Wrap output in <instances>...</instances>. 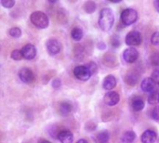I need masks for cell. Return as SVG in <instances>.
<instances>
[{
	"instance_id": "6da1fadb",
	"label": "cell",
	"mask_w": 159,
	"mask_h": 143,
	"mask_svg": "<svg viewBox=\"0 0 159 143\" xmlns=\"http://www.w3.org/2000/svg\"><path fill=\"white\" fill-rule=\"evenodd\" d=\"M114 22H115V16H114L112 9L108 7L102 9L100 12V17H99L100 28L104 32H108L109 30L112 29Z\"/></svg>"
},
{
	"instance_id": "7a4b0ae2",
	"label": "cell",
	"mask_w": 159,
	"mask_h": 143,
	"mask_svg": "<svg viewBox=\"0 0 159 143\" xmlns=\"http://www.w3.org/2000/svg\"><path fill=\"white\" fill-rule=\"evenodd\" d=\"M31 22L37 28L40 29H45L48 26L49 20L48 17L46 13L42 11H34L31 14L30 16Z\"/></svg>"
},
{
	"instance_id": "3957f363",
	"label": "cell",
	"mask_w": 159,
	"mask_h": 143,
	"mask_svg": "<svg viewBox=\"0 0 159 143\" xmlns=\"http://www.w3.org/2000/svg\"><path fill=\"white\" fill-rule=\"evenodd\" d=\"M121 21L124 25L129 26L136 22L138 19V12L133 8H127L124 9L121 13Z\"/></svg>"
},
{
	"instance_id": "277c9868",
	"label": "cell",
	"mask_w": 159,
	"mask_h": 143,
	"mask_svg": "<svg viewBox=\"0 0 159 143\" xmlns=\"http://www.w3.org/2000/svg\"><path fill=\"white\" fill-rule=\"evenodd\" d=\"M126 44L129 46V47H134L136 46H140L143 42L142 34L138 31H131L126 35Z\"/></svg>"
},
{
	"instance_id": "5b68a950",
	"label": "cell",
	"mask_w": 159,
	"mask_h": 143,
	"mask_svg": "<svg viewBox=\"0 0 159 143\" xmlns=\"http://www.w3.org/2000/svg\"><path fill=\"white\" fill-rule=\"evenodd\" d=\"M74 74L80 81H88L92 75L91 72L87 67V65H78V66H76L74 69Z\"/></svg>"
},
{
	"instance_id": "8992f818",
	"label": "cell",
	"mask_w": 159,
	"mask_h": 143,
	"mask_svg": "<svg viewBox=\"0 0 159 143\" xmlns=\"http://www.w3.org/2000/svg\"><path fill=\"white\" fill-rule=\"evenodd\" d=\"M46 47L48 54L51 56H55L61 51V43L55 38L48 39L46 43Z\"/></svg>"
},
{
	"instance_id": "52a82bcc",
	"label": "cell",
	"mask_w": 159,
	"mask_h": 143,
	"mask_svg": "<svg viewBox=\"0 0 159 143\" xmlns=\"http://www.w3.org/2000/svg\"><path fill=\"white\" fill-rule=\"evenodd\" d=\"M139 58V52L135 47H128L123 52V59L128 63H134Z\"/></svg>"
},
{
	"instance_id": "ba28073f",
	"label": "cell",
	"mask_w": 159,
	"mask_h": 143,
	"mask_svg": "<svg viewBox=\"0 0 159 143\" xmlns=\"http://www.w3.org/2000/svg\"><path fill=\"white\" fill-rule=\"evenodd\" d=\"M20 79L25 84H32L34 81V74L29 68H22L19 72Z\"/></svg>"
},
{
	"instance_id": "9c48e42d",
	"label": "cell",
	"mask_w": 159,
	"mask_h": 143,
	"mask_svg": "<svg viewBox=\"0 0 159 143\" xmlns=\"http://www.w3.org/2000/svg\"><path fill=\"white\" fill-rule=\"evenodd\" d=\"M21 54H22V57L23 59L27 60H31L35 58L36 56V48L34 45L32 44H27L25 45L21 49Z\"/></svg>"
},
{
	"instance_id": "30bf717a",
	"label": "cell",
	"mask_w": 159,
	"mask_h": 143,
	"mask_svg": "<svg viewBox=\"0 0 159 143\" xmlns=\"http://www.w3.org/2000/svg\"><path fill=\"white\" fill-rule=\"evenodd\" d=\"M120 101V96L116 91H108L103 98V101L107 106H115Z\"/></svg>"
},
{
	"instance_id": "8fae6325",
	"label": "cell",
	"mask_w": 159,
	"mask_h": 143,
	"mask_svg": "<svg viewBox=\"0 0 159 143\" xmlns=\"http://www.w3.org/2000/svg\"><path fill=\"white\" fill-rule=\"evenodd\" d=\"M157 140V134L152 129L145 130L141 137V141L143 143H155Z\"/></svg>"
},
{
	"instance_id": "7c38bea8",
	"label": "cell",
	"mask_w": 159,
	"mask_h": 143,
	"mask_svg": "<svg viewBox=\"0 0 159 143\" xmlns=\"http://www.w3.org/2000/svg\"><path fill=\"white\" fill-rule=\"evenodd\" d=\"M155 87H156V83L154 82V80L151 77H146L144 78L142 83H141V88L143 91L146 92V93H152L155 91Z\"/></svg>"
},
{
	"instance_id": "4fadbf2b",
	"label": "cell",
	"mask_w": 159,
	"mask_h": 143,
	"mask_svg": "<svg viewBox=\"0 0 159 143\" xmlns=\"http://www.w3.org/2000/svg\"><path fill=\"white\" fill-rule=\"evenodd\" d=\"M116 86V79L114 75L109 74L103 79V82H102L103 89L108 90V91H112V89L115 88Z\"/></svg>"
},
{
	"instance_id": "5bb4252c",
	"label": "cell",
	"mask_w": 159,
	"mask_h": 143,
	"mask_svg": "<svg viewBox=\"0 0 159 143\" xmlns=\"http://www.w3.org/2000/svg\"><path fill=\"white\" fill-rule=\"evenodd\" d=\"M57 139L61 141V143H73L74 136L71 131L69 130H61L58 133Z\"/></svg>"
},
{
	"instance_id": "9a60e30c",
	"label": "cell",
	"mask_w": 159,
	"mask_h": 143,
	"mask_svg": "<svg viewBox=\"0 0 159 143\" xmlns=\"http://www.w3.org/2000/svg\"><path fill=\"white\" fill-rule=\"evenodd\" d=\"M138 81H139V74L135 72H129L126 75V82L128 85H129L131 87L136 86Z\"/></svg>"
},
{
	"instance_id": "2e32d148",
	"label": "cell",
	"mask_w": 159,
	"mask_h": 143,
	"mask_svg": "<svg viewBox=\"0 0 159 143\" xmlns=\"http://www.w3.org/2000/svg\"><path fill=\"white\" fill-rule=\"evenodd\" d=\"M136 140V134L134 131H126L122 137H121V141L122 143H133Z\"/></svg>"
},
{
	"instance_id": "e0dca14e",
	"label": "cell",
	"mask_w": 159,
	"mask_h": 143,
	"mask_svg": "<svg viewBox=\"0 0 159 143\" xmlns=\"http://www.w3.org/2000/svg\"><path fill=\"white\" fill-rule=\"evenodd\" d=\"M108 141H109V133L106 130H102L95 136L96 143H107Z\"/></svg>"
},
{
	"instance_id": "ac0fdd59",
	"label": "cell",
	"mask_w": 159,
	"mask_h": 143,
	"mask_svg": "<svg viewBox=\"0 0 159 143\" xmlns=\"http://www.w3.org/2000/svg\"><path fill=\"white\" fill-rule=\"evenodd\" d=\"M131 104H132V108H133L135 111H137V112H140V111H142V110L144 108V101H143V100L142 98H140V97H135V98L132 100Z\"/></svg>"
},
{
	"instance_id": "d6986e66",
	"label": "cell",
	"mask_w": 159,
	"mask_h": 143,
	"mask_svg": "<svg viewBox=\"0 0 159 143\" xmlns=\"http://www.w3.org/2000/svg\"><path fill=\"white\" fill-rule=\"evenodd\" d=\"M73 111V106L71 103L69 102H62L61 105H60V113L61 115H68L72 113Z\"/></svg>"
},
{
	"instance_id": "ffe728a7",
	"label": "cell",
	"mask_w": 159,
	"mask_h": 143,
	"mask_svg": "<svg viewBox=\"0 0 159 143\" xmlns=\"http://www.w3.org/2000/svg\"><path fill=\"white\" fill-rule=\"evenodd\" d=\"M83 8H84V10H85L87 13L91 14V13H94V12H95V10H96V8H97V5H96V3L93 2V1H87V2L84 4Z\"/></svg>"
},
{
	"instance_id": "44dd1931",
	"label": "cell",
	"mask_w": 159,
	"mask_h": 143,
	"mask_svg": "<svg viewBox=\"0 0 159 143\" xmlns=\"http://www.w3.org/2000/svg\"><path fill=\"white\" fill-rule=\"evenodd\" d=\"M71 35L75 41H80L83 37V31L79 27H75L71 32Z\"/></svg>"
},
{
	"instance_id": "7402d4cb",
	"label": "cell",
	"mask_w": 159,
	"mask_h": 143,
	"mask_svg": "<svg viewBox=\"0 0 159 143\" xmlns=\"http://www.w3.org/2000/svg\"><path fill=\"white\" fill-rule=\"evenodd\" d=\"M148 102L151 105H157L159 103V91L152 92L148 97Z\"/></svg>"
},
{
	"instance_id": "603a6c76",
	"label": "cell",
	"mask_w": 159,
	"mask_h": 143,
	"mask_svg": "<svg viewBox=\"0 0 159 143\" xmlns=\"http://www.w3.org/2000/svg\"><path fill=\"white\" fill-rule=\"evenodd\" d=\"M150 61L152 63V65L154 66H159V52L158 51H155L151 54L150 56Z\"/></svg>"
},
{
	"instance_id": "cb8c5ba5",
	"label": "cell",
	"mask_w": 159,
	"mask_h": 143,
	"mask_svg": "<svg viewBox=\"0 0 159 143\" xmlns=\"http://www.w3.org/2000/svg\"><path fill=\"white\" fill-rule=\"evenodd\" d=\"M9 35L14 38H19L21 35V30L19 27H13L9 30Z\"/></svg>"
},
{
	"instance_id": "d4e9b609",
	"label": "cell",
	"mask_w": 159,
	"mask_h": 143,
	"mask_svg": "<svg viewBox=\"0 0 159 143\" xmlns=\"http://www.w3.org/2000/svg\"><path fill=\"white\" fill-rule=\"evenodd\" d=\"M10 57L12 60H20L23 57H22V54H21V51L20 50H18V49H15L11 52L10 54Z\"/></svg>"
},
{
	"instance_id": "484cf974",
	"label": "cell",
	"mask_w": 159,
	"mask_h": 143,
	"mask_svg": "<svg viewBox=\"0 0 159 143\" xmlns=\"http://www.w3.org/2000/svg\"><path fill=\"white\" fill-rule=\"evenodd\" d=\"M1 5L6 8H11L15 5V1H13V0H2Z\"/></svg>"
},
{
	"instance_id": "4316f807",
	"label": "cell",
	"mask_w": 159,
	"mask_h": 143,
	"mask_svg": "<svg viewBox=\"0 0 159 143\" xmlns=\"http://www.w3.org/2000/svg\"><path fill=\"white\" fill-rule=\"evenodd\" d=\"M151 43L154 46H159V32H155L151 37Z\"/></svg>"
},
{
	"instance_id": "83f0119b",
	"label": "cell",
	"mask_w": 159,
	"mask_h": 143,
	"mask_svg": "<svg viewBox=\"0 0 159 143\" xmlns=\"http://www.w3.org/2000/svg\"><path fill=\"white\" fill-rule=\"evenodd\" d=\"M87 67L89 69V71L91 72L92 74H96L98 72V66H97V64L95 62H92L91 61V62L88 63L87 64Z\"/></svg>"
},
{
	"instance_id": "f1b7e54d",
	"label": "cell",
	"mask_w": 159,
	"mask_h": 143,
	"mask_svg": "<svg viewBox=\"0 0 159 143\" xmlns=\"http://www.w3.org/2000/svg\"><path fill=\"white\" fill-rule=\"evenodd\" d=\"M151 78L154 80V82H155L156 84L159 85V69H157V70H155V71L153 72L152 77H151Z\"/></svg>"
},
{
	"instance_id": "f546056e",
	"label": "cell",
	"mask_w": 159,
	"mask_h": 143,
	"mask_svg": "<svg viewBox=\"0 0 159 143\" xmlns=\"http://www.w3.org/2000/svg\"><path fill=\"white\" fill-rule=\"evenodd\" d=\"M152 117H153V119H154L155 121L159 122V106H157V107L154 109V111H153V113H152Z\"/></svg>"
},
{
	"instance_id": "4dcf8cb0",
	"label": "cell",
	"mask_w": 159,
	"mask_h": 143,
	"mask_svg": "<svg viewBox=\"0 0 159 143\" xmlns=\"http://www.w3.org/2000/svg\"><path fill=\"white\" fill-rule=\"evenodd\" d=\"M61 86V79L55 78V79L52 81V87H53V88L57 89V88H59Z\"/></svg>"
},
{
	"instance_id": "1f68e13d",
	"label": "cell",
	"mask_w": 159,
	"mask_h": 143,
	"mask_svg": "<svg viewBox=\"0 0 159 143\" xmlns=\"http://www.w3.org/2000/svg\"><path fill=\"white\" fill-rule=\"evenodd\" d=\"M111 43H112V45L115 47H119L120 46V40L117 38V36H114V37H112V39H111Z\"/></svg>"
},
{
	"instance_id": "d6a6232c",
	"label": "cell",
	"mask_w": 159,
	"mask_h": 143,
	"mask_svg": "<svg viewBox=\"0 0 159 143\" xmlns=\"http://www.w3.org/2000/svg\"><path fill=\"white\" fill-rule=\"evenodd\" d=\"M154 6H155V7H156L157 11L159 12V0H156V1H154Z\"/></svg>"
},
{
	"instance_id": "836d02e7",
	"label": "cell",
	"mask_w": 159,
	"mask_h": 143,
	"mask_svg": "<svg viewBox=\"0 0 159 143\" xmlns=\"http://www.w3.org/2000/svg\"><path fill=\"white\" fill-rule=\"evenodd\" d=\"M38 143H51L50 141H47V140H41Z\"/></svg>"
},
{
	"instance_id": "e575fe53",
	"label": "cell",
	"mask_w": 159,
	"mask_h": 143,
	"mask_svg": "<svg viewBox=\"0 0 159 143\" xmlns=\"http://www.w3.org/2000/svg\"><path fill=\"white\" fill-rule=\"evenodd\" d=\"M76 143H88V141L86 140H79Z\"/></svg>"
},
{
	"instance_id": "d590c367",
	"label": "cell",
	"mask_w": 159,
	"mask_h": 143,
	"mask_svg": "<svg viewBox=\"0 0 159 143\" xmlns=\"http://www.w3.org/2000/svg\"><path fill=\"white\" fill-rule=\"evenodd\" d=\"M157 143H159V140H158V141H157Z\"/></svg>"
}]
</instances>
